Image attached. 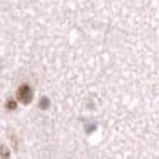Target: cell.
Returning <instances> with one entry per match:
<instances>
[{"mask_svg": "<svg viewBox=\"0 0 159 159\" xmlns=\"http://www.w3.org/2000/svg\"><path fill=\"white\" fill-rule=\"evenodd\" d=\"M18 97H19V99H20L22 102L29 103V102L31 101V97H32L30 88H29V86H22V88L19 89V91H18Z\"/></svg>", "mask_w": 159, "mask_h": 159, "instance_id": "1", "label": "cell"}]
</instances>
